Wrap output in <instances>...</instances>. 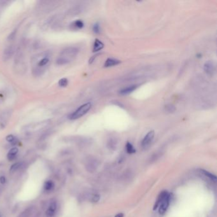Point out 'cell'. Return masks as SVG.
Returning a JSON list of instances; mask_svg holds the SVG:
<instances>
[{
	"mask_svg": "<svg viewBox=\"0 0 217 217\" xmlns=\"http://www.w3.org/2000/svg\"><path fill=\"white\" fill-rule=\"evenodd\" d=\"M78 53V50L73 46L67 47L62 50L60 56L56 59V63L58 65H64L69 63L72 59L76 57Z\"/></svg>",
	"mask_w": 217,
	"mask_h": 217,
	"instance_id": "1",
	"label": "cell"
},
{
	"mask_svg": "<svg viewBox=\"0 0 217 217\" xmlns=\"http://www.w3.org/2000/svg\"><path fill=\"white\" fill-rule=\"evenodd\" d=\"M14 71L17 74L22 75L27 71V65L25 63L24 56L22 52H18L17 54L14 61Z\"/></svg>",
	"mask_w": 217,
	"mask_h": 217,
	"instance_id": "2",
	"label": "cell"
},
{
	"mask_svg": "<svg viewBox=\"0 0 217 217\" xmlns=\"http://www.w3.org/2000/svg\"><path fill=\"white\" fill-rule=\"evenodd\" d=\"M92 107V104L91 103H85L83 105L80 106V107L75 111L73 113H71L69 116V118L71 120H76L80 117L83 116L86 114Z\"/></svg>",
	"mask_w": 217,
	"mask_h": 217,
	"instance_id": "3",
	"label": "cell"
},
{
	"mask_svg": "<svg viewBox=\"0 0 217 217\" xmlns=\"http://www.w3.org/2000/svg\"><path fill=\"white\" fill-rule=\"evenodd\" d=\"M99 163L95 158H93V157H89L87 158L86 161V164H85V166L87 169V171L93 173L96 171V169L98 167Z\"/></svg>",
	"mask_w": 217,
	"mask_h": 217,
	"instance_id": "4",
	"label": "cell"
},
{
	"mask_svg": "<svg viewBox=\"0 0 217 217\" xmlns=\"http://www.w3.org/2000/svg\"><path fill=\"white\" fill-rule=\"evenodd\" d=\"M170 194H168L166 197H165L162 202L160 203V205L159 206V213L160 215H163L165 213V212L168 210V207L169 206V203H170Z\"/></svg>",
	"mask_w": 217,
	"mask_h": 217,
	"instance_id": "5",
	"label": "cell"
},
{
	"mask_svg": "<svg viewBox=\"0 0 217 217\" xmlns=\"http://www.w3.org/2000/svg\"><path fill=\"white\" fill-rule=\"evenodd\" d=\"M155 133L154 131H149L148 133L146 134L145 136L142 140V146L143 148H147L152 143L153 139L154 138Z\"/></svg>",
	"mask_w": 217,
	"mask_h": 217,
	"instance_id": "6",
	"label": "cell"
},
{
	"mask_svg": "<svg viewBox=\"0 0 217 217\" xmlns=\"http://www.w3.org/2000/svg\"><path fill=\"white\" fill-rule=\"evenodd\" d=\"M57 205L56 201H51L49 204V205L45 211V215L46 217H54L56 215V213L57 211Z\"/></svg>",
	"mask_w": 217,
	"mask_h": 217,
	"instance_id": "7",
	"label": "cell"
},
{
	"mask_svg": "<svg viewBox=\"0 0 217 217\" xmlns=\"http://www.w3.org/2000/svg\"><path fill=\"white\" fill-rule=\"evenodd\" d=\"M15 52V47L14 45H8L4 49L3 53V59L5 61H7L13 56Z\"/></svg>",
	"mask_w": 217,
	"mask_h": 217,
	"instance_id": "8",
	"label": "cell"
},
{
	"mask_svg": "<svg viewBox=\"0 0 217 217\" xmlns=\"http://www.w3.org/2000/svg\"><path fill=\"white\" fill-rule=\"evenodd\" d=\"M204 70L209 75H213L215 72V65L213 62L207 61L204 65Z\"/></svg>",
	"mask_w": 217,
	"mask_h": 217,
	"instance_id": "9",
	"label": "cell"
},
{
	"mask_svg": "<svg viewBox=\"0 0 217 217\" xmlns=\"http://www.w3.org/2000/svg\"><path fill=\"white\" fill-rule=\"evenodd\" d=\"M49 123L50 122H49V120H46V121H44V122L36 123V124H30L29 126H28L26 127H25V130H26V131H30V130H35V129L43 128V127H45L46 126H47L49 124Z\"/></svg>",
	"mask_w": 217,
	"mask_h": 217,
	"instance_id": "10",
	"label": "cell"
},
{
	"mask_svg": "<svg viewBox=\"0 0 217 217\" xmlns=\"http://www.w3.org/2000/svg\"><path fill=\"white\" fill-rule=\"evenodd\" d=\"M35 208L34 206H29L21 212L17 217H31L35 212Z\"/></svg>",
	"mask_w": 217,
	"mask_h": 217,
	"instance_id": "11",
	"label": "cell"
},
{
	"mask_svg": "<svg viewBox=\"0 0 217 217\" xmlns=\"http://www.w3.org/2000/svg\"><path fill=\"white\" fill-rule=\"evenodd\" d=\"M168 194V192H167V191L165 190H164L163 191V192H161L160 193V194L159 195L158 197H157V201L155 203V205L154 206V210H156L157 208H159V205H160V203L162 202V201H163L164 199L166 197V195Z\"/></svg>",
	"mask_w": 217,
	"mask_h": 217,
	"instance_id": "12",
	"label": "cell"
},
{
	"mask_svg": "<svg viewBox=\"0 0 217 217\" xmlns=\"http://www.w3.org/2000/svg\"><path fill=\"white\" fill-rule=\"evenodd\" d=\"M120 63V61L117 60V59H116L108 58V59H106V61H105L104 66L105 67H112V66H113L118 65Z\"/></svg>",
	"mask_w": 217,
	"mask_h": 217,
	"instance_id": "13",
	"label": "cell"
},
{
	"mask_svg": "<svg viewBox=\"0 0 217 217\" xmlns=\"http://www.w3.org/2000/svg\"><path fill=\"white\" fill-rule=\"evenodd\" d=\"M19 150L17 148H12L11 150L8 152L7 154V159L9 161L14 160L17 157V155L18 154Z\"/></svg>",
	"mask_w": 217,
	"mask_h": 217,
	"instance_id": "14",
	"label": "cell"
},
{
	"mask_svg": "<svg viewBox=\"0 0 217 217\" xmlns=\"http://www.w3.org/2000/svg\"><path fill=\"white\" fill-rule=\"evenodd\" d=\"M138 86H136V85H133V86H131L127 87L126 88L123 89L122 90L120 91V94L122 95H127L129 94L131 92H133L134 91L137 89Z\"/></svg>",
	"mask_w": 217,
	"mask_h": 217,
	"instance_id": "15",
	"label": "cell"
},
{
	"mask_svg": "<svg viewBox=\"0 0 217 217\" xmlns=\"http://www.w3.org/2000/svg\"><path fill=\"white\" fill-rule=\"evenodd\" d=\"M54 187H55V184L52 180L46 181L44 185V190L47 192L52 191L54 189Z\"/></svg>",
	"mask_w": 217,
	"mask_h": 217,
	"instance_id": "16",
	"label": "cell"
},
{
	"mask_svg": "<svg viewBox=\"0 0 217 217\" xmlns=\"http://www.w3.org/2000/svg\"><path fill=\"white\" fill-rule=\"evenodd\" d=\"M45 71V67H41L40 66H35L33 69V75L35 76H40L44 74Z\"/></svg>",
	"mask_w": 217,
	"mask_h": 217,
	"instance_id": "17",
	"label": "cell"
},
{
	"mask_svg": "<svg viewBox=\"0 0 217 217\" xmlns=\"http://www.w3.org/2000/svg\"><path fill=\"white\" fill-rule=\"evenodd\" d=\"M103 48H104V44L102 43L99 40L96 39L94 41V44L93 52H98V51L102 50Z\"/></svg>",
	"mask_w": 217,
	"mask_h": 217,
	"instance_id": "18",
	"label": "cell"
},
{
	"mask_svg": "<svg viewBox=\"0 0 217 217\" xmlns=\"http://www.w3.org/2000/svg\"><path fill=\"white\" fill-rule=\"evenodd\" d=\"M23 163L22 162H18V163H16L13 164L10 168V173H14L16 171H17L21 168L22 167Z\"/></svg>",
	"mask_w": 217,
	"mask_h": 217,
	"instance_id": "19",
	"label": "cell"
},
{
	"mask_svg": "<svg viewBox=\"0 0 217 217\" xmlns=\"http://www.w3.org/2000/svg\"><path fill=\"white\" fill-rule=\"evenodd\" d=\"M200 171H201V173L202 174H203L205 176H206L207 178H209L210 180H212L213 181H214V182L216 181L217 178H216V176L215 175V174H213L211 173L208 172V171H206V170H205V169H201V170H200Z\"/></svg>",
	"mask_w": 217,
	"mask_h": 217,
	"instance_id": "20",
	"label": "cell"
},
{
	"mask_svg": "<svg viewBox=\"0 0 217 217\" xmlns=\"http://www.w3.org/2000/svg\"><path fill=\"white\" fill-rule=\"evenodd\" d=\"M49 61H50V59L49 57L43 58L37 62L38 63L37 66L41 67H45V66H46V65L49 64Z\"/></svg>",
	"mask_w": 217,
	"mask_h": 217,
	"instance_id": "21",
	"label": "cell"
},
{
	"mask_svg": "<svg viewBox=\"0 0 217 217\" xmlns=\"http://www.w3.org/2000/svg\"><path fill=\"white\" fill-rule=\"evenodd\" d=\"M126 148L127 152L129 154H134V153L136 152V149L134 148L133 144H132L130 142H127L126 145Z\"/></svg>",
	"mask_w": 217,
	"mask_h": 217,
	"instance_id": "22",
	"label": "cell"
},
{
	"mask_svg": "<svg viewBox=\"0 0 217 217\" xmlns=\"http://www.w3.org/2000/svg\"><path fill=\"white\" fill-rule=\"evenodd\" d=\"M73 27H75V28L81 29V28H82L84 26V24H83L82 20H76L73 23Z\"/></svg>",
	"mask_w": 217,
	"mask_h": 217,
	"instance_id": "23",
	"label": "cell"
},
{
	"mask_svg": "<svg viewBox=\"0 0 217 217\" xmlns=\"http://www.w3.org/2000/svg\"><path fill=\"white\" fill-rule=\"evenodd\" d=\"M89 199H90V201L92 202H97L99 201V200L100 199V195L98 194H92L91 195V196L89 197Z\"/></svg>",
	"mask_w": 217,
	"mask_h": 217,
	"instance_id": "24",
	"label": "cell"
},
{
	"mask_svg": "<svg viewBox=\"0 0 217 217\" xmlns=\"http://www.w3.org/2000/svg\"><path fill=\"white\" fill-rule=\"evenodd\" d=\"M67 83H68V80H67V79L66 78H63L59 81V86L62 87H65L67 86Z\"/></svg>",
	"mask_w": 217,
	"mask_h": 217,
	"instance_id": "25",
	"label": "cell"
},
{
	"mask_svg": "<svg viewBox=\"0 0 217 217\" xmlns=\"http://www.w3.org/2000/svg\"><path fill=\"white\" fill-rule=\"evenodd\" d=\"M116 141H115V139H110V141L108 142V146L110 149H115V148L116 147Z\"/></svg>",
	"mask_w": 217,
	"mask_h": 217,
	"instance_id": "26",
	"label": "cell"
},
{
	"mask_svg": "<svg viewBox=\"0 0 217 217\" xmlns=\"http://www.w3.org/2000/svg\"><path fill=\"white\" fill-rule=\"evenodd\" d=\"M175 107L172 105H168L166 106H165V110L169 113H172L175 111Z\"/></svg>",
	"mask_w": 217,
	"mask_h": 217,
	"instance_id": "27",
	"label": "cell"
},
{
	"mask_svg": "<svg viewBox=\"0 0 217 217\" xmlns=\"http://www.w3.org/2000/svg\"><path fill=\"white\" fill-rule=\"evenodd\" d=\"M93 31L95 33L98 34L100 33V25L98 23H96L94 25H93Z\"/></svg>",
	"mask_w": 217,
	"mask_h": 217,
	"instance_id": "28",
	"label": "cell"
},
{
	"mask_svg": "<svg viewBox=\"0 0 217 217\" xmlns=\"http://www.w3.org/2000/svg\"><path fill=\"white\" fill-rule=\"evenodd\" d=\"M6 139H7V141L8 142H9V143H14L15 141V137L14 136L11 135V134L7 136V138H6Z\"/></svg>",
	"mask_w": 217,
	"mask_h": 217,
	"instance_id": "29",
	"label": "cell"
},
{
	"mask_svg": "<svg viewBox=\"0 0 217 217\" xmlns=\"http://www.w3.org/2000/svg\"><path fill=\"white\" fill-rule=\"evenodd\" d=\"M6 181H7V179L5 176H1V177H0V183H1V184H5Z\"/></svg>",
	"mask_w": 217,
	"mask_h": 217,
	"instance_id": "30",
	"label": "cell"
},
{
	"mask_svg": "<svg viewBox=\"0 0 217 217\" xmlns=\"http://www.w3.org/2000/svg\"><path fill=\"white\" fill-rule=\"evenodd\" d=\"M115 217H124V214L122 213H120L116 215Z\"/></svg>",
	"mask_w": 217,
	"mask_h": 217,
	"instance_id": "31",
	"label": "cell"
},
{
	"mask_svg": "<svg viewBox=\"0 0 217 217\" xmlns=\"http://www.w3.org/2000/svg\"><path fill=\"white\" fill-rule=\"evenodd\" d=\"M1 191H2L1 188V187H0V196H1Z\"/></svg>",
	"mask_w": 217,
	"mask_h": 217,
	"instance_id": "32",
	"label": "cell"
},
{
	"mask_svg": "<svg viewBox=\"0 0 217 217\" xmlns=\"http://www.w3.org/2000/svg\"><path fill=\"white\" fill-rule=\"evenodd\" d=\"M0 217H1V215H0Z\"/></svg>",
	"mask_w": 217,
	"mask_h": 217,
	"instance_id": "33",
	"label": "cell"
},
{
	"mask_svg": "<svg viewBox=\"0 0 217 217\" xmlns=\"http://www.w3.org/2000/svg\"><path fill=\"white\" fill-rule=\"evenodd\" d=\"M35 217H38V216H35Z\"/></svg>",
	"mask_w": 217,
	"mask_h": 217,
	"instance_id": "34",
	"label": "cell"
}]
</instances>
